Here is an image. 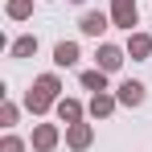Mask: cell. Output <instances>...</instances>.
<instances>
[{
	"instance_id": "9",
	"label": "cell",
	"mask_w": 152,
	"mask_h": 152,
	"mask_svg": "<svg viewBox=\"0 0 152 152\" xmlns=\"http://www.w3.org/2000/svg\"><path fill=\"white\" fill-rule=\"evenodd\" d=\"M33 50H37V41H33V37H21V41L12 45V53H17V58H29Z\"/></svg>"
},
{
	"instance_id": "5",
	"label": "cell",
	"mask_w": 152,
	"mask_h": 152,
	"mask_svg": "<svg viewBox=\"0 0 152 152\" xmlns=\"http://www.w3.org/2000/svg\"><path fill=\"white\" fill-rule=\"evenodd\" d=\"M119 99L124 103H140L144 99V86H140V82H124V86H119Z\"/></svg>"
},
{
	"instance_id": "2",
	"label": "cell",
	"mask_w": 152,
	"mask_h": 152,
	"mask_svg": "<svg viewBox=\"0 0 152 152\" xmlns=\"http://www.w3.org/2000/svg\"><path fill=\"white\" fill-rule=\"evenodd\" d=\"M115 21L132 29V21H136V4L132 0H115Z\"/></svg>"
},
{
	"instance_id": "13",
	"label": "cell",
	"mask_w": 152,
	"mask_h": 152,
	"mask_svg": "<svg viewBox=\"0 0 152 152\" xmlns=\"http://www.w3.org/2000/svg\"><path fill=\"white\" fill-rule=\"evenodd\" d=\"M8 12H12V17H29V0H12Z\"/></svg>"
},
{
	"instance_id": "14",
	"label": "cell",
	"mask_w": 152,
	"mask_h": 152,
	"mask_svg": "<svg viewBox=\"0 0 152 152\" xmlns=\"http://www.w3.org/2000/svg\"><path fill=\"white\" fill-rule=\"evenodd\" d=\"M58 111H62V119H78V103H62Z\"/></svg>"
},
{
	"instance_id": "15",
	"label": "cell",
	"mask_w": 152,
	"mask_h": 152,
	"mask_svg": "<svg viewBox=\"0 0 152 152\" xmlns=\"http://www.w3.org/2000/svg\"><path fill=\"white\" fill-rule=\"evenodd\" d=\"M0 152H21V144H17V140H4V148Z\"/></svg>"
},
{
	"instance_id": "11",
	"label": "cell",
	"mask_w": 152,
	"mask_h": 152,
	"mask_svg": "<svg viewBox=\"0 0 152 152\" xmlns=\"http://www.w3.org/2000/svg\"><path fill=\"white\" fill-rule=\"evenodd\" d=\"M91 111H95V115H107V111H111V99H107V95H99V99L91 103Z\"/></svg>"
},
{
	"instance_id": "7",
	"label": "cell",
	"mask_w": 152,
	"mask_h": 152,
	"mask_svg": "<svg viewBox=\"0 0 152 152\" xmlns=\"http://www.w3.org/2000/svg\"><path fill=\"white\" fill-rule=\"evenodd\" d=\"M53 140H58V136H53V127H37V136H33V144H37V148H53Z\"/></svg>"
},
{
	"instance_id": "3",
	"label": "cell",
	"mask_w": 152,
	"mask_h": 152,
	"mask_svg": "<svg viewBox=\"0 0 152 152\" xmlns=\"http://www.w3.org/2000/svg\"><path fill=\"white\" fill-rule=\"evenodd\" d=\"M119 62H124V53L115 50V45H103V50H99V66H103V70H115Z\"/></svg>"
},
{
	"instance_id": "12",
	"label": "cell",
	"mask_w": 152,
	"mask_h": 152,
	"mask_svg": "<svg viewBox=\"0 0 152 152\" xmlns=\"http://www.w3.org/2000/svg\"><path fill=\"white\" fill-rule=\"evenodd\" d=\"M132 53L144 58V53H148V37H132Z\"/></svg>"
},
{
	"instance_id": "6",
	"label": "cell",
	"mask_w": 152,
	"mask_h": 152,
	"mask_svg": "<svg viewBox=\"0 0 152 152\" xmlns=\"http://www.w3.org/2000/svg\"><path fill=\"white\" fill-rule=\"evenodd\" d=\"M103 29H107V21H103L99 12H86L82 17V33H103Z\"/></svg>"
},
{
	"instance_id": "4",
	"label": "cell",
	"mask_w": 152,
	"mask_h": 152,
	"mask_svg": "<svg viewBox=\"0 0 152 152\" xmlns=\"http://www.w3.org/2000/svg\"><path fill=\"white\" fill-rule=\"evenodd\" d=\"M53 58H58V66H74V62H78V45H70V41H62V45L53 50Z\"/></svg>"
},
{
	"instance_id": "8",
	"label": "cell",
	"mask_w": 152,
	"mask_h": 152,
	"mask_svg": "<svg viewBox=\"0 0 152 152\" xmlns=\"http://www.w3.org/2000/svg\"><path fill=\"white\" fill-rule=\"evenodd\" d=\"M70 144H74V148H86V144H91V127H82V124H78L74 132H70Z\"/></svg>"
},
{
	"instance_id": "1",
	"label": "cell",
	"mask_w": 152,
	"mask_h": 152,
	"mask_svg": "<svg viewBox=\"0 0 152 152\" xmlns=\"http://www.w3.org/2000/svg\"><path fill=\"white\" fill-rule=\"evenodd\" d=\"M53 91H58V82H53V78H41L37 91H29V107H33V111H45L53 103Z\"/></svg>"
},
{
	"instance_id": "10",
	"label": "cell",
	"mask_w": 152,
	"mask_h": 152,
	"mask_svg": "<svg viewBox=\"0 0 152 152\" xmlns=\"http://www.w3.org/2000/svg\"><path fill=\"white\" fill-rule=\"evenodd\" d=\"M82 82H86L91 91H103V86H107V82H103V70H86V74H82Z\"/></svg>"
}]
</instances>
